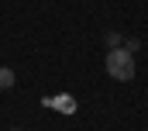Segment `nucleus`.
<instances>
[{"label": "nucleus", "mask_w": 148, "mask_h": 131, "mask_svg": "<svg viewBox=\"0 0 148 131\" xmlns=\"http://www.w3.org/2000/svg\"><path fill=\"white\" fill-rule=\"evenodd\" d=\"M10 86H14V69L0 66V90H10Z\"/></svg>", "instance_id": "nucleus-2"}, {"label": "nucleus", "mask_w": 148, "mask_h": 131, "mask_svg": "<svg viewBox=\"0 0 148 131\" xmlns=\"http://www.w3.org/2000/svg\"><path fill=\"white\" fill-rule=\"evenodd\" d=\"M107 72H110L114 79H121V83L134 79V55L127 48H110L107 52Z\"/></svg>", "instance_id": "nucleus-1"}, {"label": "nucleus", "mask_w": 148, "mask_h": 131, "mask_svg": "<svg viewBox=\"0 0 148 131\" xmlns=\"http://www.w3.org/2000/svg\"><path fill=\"white\" fill-rule=\"evenodd\" d=\"M124 48H127V52L134 55V48H141V41H138V38H127V41H124Z\"/></svg>", "instance_id": "nucleus-4"}, {"label": "nucleus", "mask_w": 148, "mask_h": 131, "mask_svg": "<svg viewBox=\"0 0 148 131\" xmlns=\"http://www.w3.org/2000/svg\"><path fill=\"white\" fill-rule=\"evenodd\" d=\"M10 131H21V128H10Z\"/></svg>", "instance_id": "nucleus-5"}, {"label": "nucleus", "mask_w": 148, "mask_h": 131, "mask_svg": "<svg viewBox=\"0 0 148 131\" xmlns=\"http://www.w3.org/2000/svg\"><path fill=\"white\" fill-rule=\"evenodd\" d=\"M121 41H124V38H121V34H117V31H107V45H110V48H117Z\"/></svg>", "instance_id": "nucleus-3"}]
</instances>
